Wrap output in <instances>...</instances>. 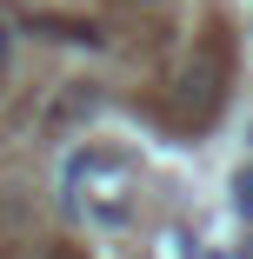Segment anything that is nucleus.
<instances>
[{"instance_id": "nucleus-2", "label": "nucleus", "mask_w": 253, "mask_h": 259, "mask_svg": "<svg viewBox=\"0 0 253 259\" xmlns=\"http://www.w3.org/2000/svg\"><path fill=\"white\" fill-rule=\"evenodd\" d=\"M240 213L253 220V173H240Z\"/></svg>"}, {"instance_id": "nucleus-1", "label": "nucleus", "mask_w": 253, "mask_h": 259, "mask_svg": "<svg viewBox=\"0 0 253 259\" xmlns=\"http://www.w3.org/2000/svg\"><path fill=\"white\" fill-rule=\"evenodd\" d=\"M7 60H14V27L0 20V73H7Z\"/></svg>"}]
</instances>
